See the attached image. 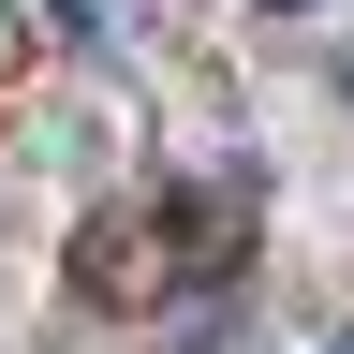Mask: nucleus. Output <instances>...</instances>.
Returning a JSON list of instances; mask_svg holds the SVG:
<instances>
[{
	"mask_svg": "<svg viewBox=\"0 0 354 354\" xmlns=\"http://www.w3.org/2000/svg\"><path fill=\"white\" fill-rule=\"evenodd\" d=\"M266 15H325V0H266Z\"/></svg>",
	"mask_w": 354,
	"mask_h": 354,
	"instance_id": "f03ea898",
	"label": "nucleus"
},
{
	"mask_svg": "<svg viewBox=\"0 0 354 354\" xmlns=\"http://www.w3.org/2000/svg\"><path fill=\"white\" fill-rule=\"evenodd\" d=\"M236 251H251V207L236 192H133V207H88L74 295L88 310H177V295L236 281Z\"/></svg>",
	"mask_w": 354,
	"mask_h": 354,
	"instance_id": "f257e3e1",
	"label": "nucleus"
}]
</instances>
